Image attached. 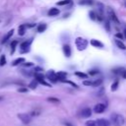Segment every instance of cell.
Segmentation results:
<instances>
[{
  "label": "cell",
  "instance_id": "cell-11",
  "mask_svg": "<svg viewBox=\"0 0 126 126\" xmlns=\"http://www.w3.org/2000/svg\"><path fill=\"white\" fill-rule=\"evenodd\" d=\"M13 33H14V30L12 29V30H10L4 36H3V38H2V40H1V43L2 44H4V43H6L11 37H12V35H13Z\"/></svg>",
  "mask_w": 126,
  "mask_h": 126
},
{
  "label": "cell",
  "instance_id": "cell-7",
  "mask_svg": "<svg viewBox=\"0 0 126 126\" xmlns=\"http://www.w3.org/2000/svg\"><path fill=\"white\" fill-rule=\"evenodd\" d=\"M91 115H92V110H91V108H89V107H86V108L82 109V110L79 112V116L82 117V118H88V117H90Z\"/></svg>",
  "mask_w": 126,
  "mask_h": 126
},
{
  "label": "cell",
  "instance_id": "cell-3",
  "mask_svg": "<svg viewBox=\"0 0 126 126\" xmlns=\"http://www.w3.org/2000/svg\"><path fill=\"white\" fill-rule=\"evenodd\" d=\"M107 14H108V18L114 23V24H116V25H119L120 24V22H119V20H118V17L116 16V14H115V12L113 11V9L112 8H108L107 9Z\"/></svg>",
  "mask_w": 126,
  "mask_h": 126
},
{
  "label": "cell",
  "instance_id": "cell-6",
  "mask_svg": "<svg viewBox=\"0 0 126 126\" xmlns=\"http://www.w3.org/2000/svg\"><path fill=\"white\" fill-rule=\"evenodd\" d=\"M32 42V39H29V40H26V41H23L20 45L21 47V52H28L29 49H30V46H31V43Z\"/></svg>",
  "mask_w": 126,
  "mask_h": 126
},
{
  "label": "cell",
  "instance_id": "cell-23",
  "mask_svg": "<svg viewBox=\"0 0 126 126\" xmlns=\"http://www.w3.org/2000/svg\"><path fill=\"white\" fill-rule=\"evenodd\" d=\"M101 83H102V80L101 79H97L95 81H92V86L93 87H98V86L101 85Z\"/></svg>",
  "mask_w": 126,
  "mask_h": 126
},
{
  "label": "cell",
  "instance_id": "cell-32",
  "mask_svg": "<svg viewBox=\"0 0 126 126\" xmlns=\"http://www.w3.org/2000/svg\"><path fill=\"white\" fill-rule=\"evenodd\" d=\"M39 113H40L39 110H32L30 115H31V116H37V115H39Z\"/></svg>",
  "mask_w": 126,
  "mask_h": 126
},
{
  "label": "cell",
  "instance_id": "cell-31",
  "mask_svg": "<svg viewBox=\"0 0 126 126\" xmlns=\"http://www.w3.org/2000/svg\"><path fill=\"white\" fill-rule=\"evenodd\" d=\"M89 15H90V18L92 20H96V14L94 11H90L89 12Z\"/></svg>",
  "mask_w": 126,
  "mask_h": 126
},
{
  "label": "cell",
  "instance_id": "cell-19",
  "mask_svg": "<svg viewBox=\"0 0 126 126\" xmlns=\"http://www.w3.org/2000/svg\"><path fill=\"white\" fill-rule=\"evenodd\" d=\"M115 44L117 45L118 48H120V49H122V50H125V49H126V45H125L121 40H119V39H115Z\"/></svg>",
  "mask_w": 126,
  "mask_h": 126
},
{
  "label": "cell",
  "instance_id": "cell-17",
  "mask_svg": "<svg viewBox=\"0 0 126 126\" xmlns=\"http://www.w3.org/2000/svg\"><path fill=\"white\" fill-rule=\"evenodd\" d=\"M24 62H25V58H24V57H19V58H17L16 60L13 61L12 66H18V65H20V64H22V63H24Z\"/></svg>",
  "mask_w": 126,
  "mask_h": 126
},
{
  "label": "cell",
  "instance_id": "cell-40",
  "mask_svg": "<svg viewBox=\"0 0 126 126\" xmlns=\"http://www.w3.org/2000/svg\"><path fill=\"white\" fill-rule=\"evenodd\" d=\"M123 35H124V37H126V29H124V32H123Z\"/></svg>",
  "mask_w": 126,
  "mask_h": 126
},
{
  "label": "cell",
  "instance_id": "cell-15",
  "mask_svg": "<svg viewBox=\"0 0 126 126\" xmlns=\"http://www.w3.org/2000/svg\"><path fill=\"white\" fill-rule=\"evenodd\" d=\"M59 13H60V11H59L58 8H50L47 14H48V16H50V17H54V16H57Z\"/></svg>",
  "mask_w": 126,
  "mask_h": 126
},
{
  "label": "cell",
  "instance_id": "cell-10",
  "mask_svg": "<svg viewBox=\"0 0 126 126\" xmlns=\"http://www.w3.org/2000/svg\"><path fill=\"white\" fill-rule=\"evenodd\" d=\"M105 108H106L105 104H103V103H97V104L94 105V111L95 113H102V112L105 110Z\"/></svg>",
  "mask_w": 126,
  "mask_h": 126
},
{
  "label": "cell",
  "instance_id": "cell-27",
  "mask_svg": "<svg viewBox=\"0 0 126 126\" xmlns=\"http://www.w3.org/2000/svg\"><path fill=\"white\" fill-rule=\"evenodd\" d=\"M85 125H86V126H97V123H96V121H94V120H89V121L86 122Z\"/></svg>",
  "mask_w": 126,
  "mask_h": 126
},
{
  "label": "cell",
  "instance_id": "cell-28",
  "mask_svg": "<svg viewBox=\"0 0 126 126\" xmlns=\"http://www.w3.org/2000/svg\"><path fill=\"white\" fill-rule=\"evenodd\" d=\"M75 75L78 76V77H80V78H82V79H86V78H88V75L85 74V73H82V72H75Z\"/></svg>",
  "mask_w": 126,
  "mask_h": 126
},
{
  "label": "cell",
  "instance_id": "cell-36",
  "mask_svg": "<svg viewBox=\"0 0 126 126\" xmlns=\"http://www.w3.org/2000/svg\"><path fill=\"white\" fill-rule=\"evenodd\" d=\"M23 65H24V66H26V67H30V66H32L33 64H32V62H27V63H24Z\"/></svg>",
  "mask_w": 126,
  "mask_h": 126
},
{
  "label": "cell",
  "instance_id": "cell-37",
  "mask_svg": "<svg viewBox=\"0 0 126 126\" xmlns=\"http://www.w3.org/2000/svg\"><path fill=\"white\" fill-rule=\"evenodd\" d=\"M105 28H106V30H107V31H109V30H110V28H109V22H108V20L105 22Z\"/></svg>",
  "mask_w": 126,
  "mask_h": 126
},
{
  "label": "cell",
  "instance_id": "cell-13",
  "mask_svg": "<svg viewBox=\"0 0 126 126\" xmlns=\"http://www.w3.org/2000/svg\"><path fill=\"white\" fill-rule=\"evenodd\" d=\"M63 52H64L66 57H70L71 56V52L72 51H71V47H70L69 44H64L63 45Z\"/></svg>",
  "mask_w": 126,
  "mask_h": 126
},
{
  "label": "cell",
  "instance_id": "cell-24",
  "mask_svg": "<svg viewBox=\"0 0 126 126\" xmlns=\"http://www.w3.org/2000/svg\"><path fill=\"white\" fill-rule=\"evenodd\" d=\"M70 3H72V0H62V1L57 2L56 4L58 6H64V5H67V4H70Z\"/></svg>",
  "mask_w": 126,
  "mask_h": 126
},
{
  "label": "cell",
  "instance_id": "cell-20",
  "mask_svg": "<svg viewBox=\"0 0 126 126\" xmlns=\"http://www.w3.org/2000/svg\"><path fill=\"white\" fill-rule=\"evenodd\" d=\"M46 28H47V26L45 24H39L37 26V32H43L46 30Z\"/></svg>",
  "mask_w": 126,
  "mask_h": 126
},
{
  "label": "cell",
  "instance_id": "cell-21",
  "mask_svg": "<svg viewBox=\"0 0 126 126\" xmlns=\"http://www.w3.org/2000/svg\"><path fill=\"white\" fill-rule=\"evenodd\" d=\"M79 4L80 5H92L94 4V1L93 0H80Z\"/></svg>",
  "mask_w": 126,
  "mask_h": 126
},
{
  "label": "cell",
  "instance_id": "cell-33",
  "mask_svg": "<svg viewBox=\"0 0 126 126\" xmlns=\"http://www.w3.org/2000/svg\"><path fill=\"white\" fill-rule=\"evenodd\" d=\"M18 92L19 93H27L28 92V89L27 88H19L18 89Z\"/></svg>",
  "mask_w": 126,
  "mask_h": 126
},
{
  "label": "cell",
  "instance_id": "cell-39",
  "mask_svg": "<svg viewBox=\"0 0 126 126\" xmlns=\"http://www.w3.org/2000/svg\"><path fill=\"white\" fill-rule=\"evenodd\" d=\"M64 125L65 126H73L71 123H69V122H64Z\"/></svg>",
  "mask_w": 126,
  "mask_h": 126
},
{
  "label": "cell",
  "instance_id": "cell-8",
  "mask_svg": "<svg viewBox=\"0 0 126 126\" xmlns=\"http://www.w3.org/2000/svg\"><path fill=\"white\" fill-rule=\"evenodd\" d=\"M114 74H117L119 75L120 77H122L123 79H126V69L123 68V67H118L116 69H113L112 70Z\"/></svg>",
  "mask_w": 126,
  "mask_h": 126
},
{
  "label": "cell",
  "instance_id": "cell-2",
  "mask_svg": "<svg viewBox=\"0 0 126 126\" xmlns=\"http://www.w3.org/2000/svg\"><path fill=\"white\" fill-rule=\"evenodd\" d=\"M75 44L77 46V49L79 51H83L88 47V40L84 37H77L75 39Z\"/></svg>",
  "mask_w": 126,
  "mask_h": 126
},
{
  "label": "cell",
  "instance_id": "cell-5",
  "mask_svg": "<svg viewBox=\"0 0 126 126\" xmlns=\"http://www.w3.org/2000/svg\"><path fill=\"white\" fill-rule=\"evenodd\" d=\"M18 118L24 123V124H29L32 121V116L28 113H19Z\"/></svg>",
  "mask_w": 126,
  "mask_h": 126
},
{
  "label": "cell",
  "instance_id": "cell-25",
  "mask_svg": "<svg viewBox=\"0 0 126 126\" xmlns=\"http://www.w3.org/2000/svg\"><path fill=\"white\" fill-rule=\"evenodd\" d=\"M118 86H119V82H118L117 80L114 81L113 84L111 85V91H112V92H115V91L118 89Z\"/></svg>",
  "mask_w": 126,
  "mask_h": 126
},
{
  "label": "cell",
  "instance_id": "cell-42",
  "mask_svg": "<svg viewBox=\"0 0 126 126\" xmlns=\"http://www.w3.org/2000/svg\"><path fill=\"white\" fill-rule=\"evenodd\" d=\"M1 100H3V97H2V96H0V101H1Z\"/></svg>",
  "mask_w": 126,
  "mask_h": 126
},
{
  "label": "cell",
  "instance_id": "cell-18",
  "mask_svg": "<svg viewBox=\"0 0 126 126\" xmlns=\"http://www.w3.org/2000/svg\"><path fill=\"white\" fill-rule=\"evenodd\" d=\"M26 29H27V26L26 25H21L18 29V33L19 35H24L26 33Z\"/></svg>",
  "mask_w": 126,
  "mask_h": 126
},
{
  "label": "cell",
  "instance_id": "cell-26",
  "mask_svg": "<svg viewBox=\"0 0 126 126\" xmlns=\"http://www.w3.org/2000/svg\"><path fill=\"white\" fill-rule=\"evenodd\" d=\"M37 84H38V83H37V82H36L35 80H32V82L30 83L29 87H30V88H31L32 90H34V89H35V88L37 87Z\"/></svg>",
  "mask_w": 126,
  "mask_h": 126
},
{
  "label": "cell",
  "instance_id": "cell-29",
  "mask_svg": "<svg viewBox=\"0 0 126 126\" xmlns=\"http://www.w3.org/2000/svg\"><path fill=\"white\" fill-rule=\"evenodd\" d=\"M6 64V56L4 54H2L0 56V66H4Z\"/></svg>",
  "mask_w": 126,
  "mask_h": 126
},
{
  "label": "cell",
  "instance_id": "cell-30",
  "mask_svg": "<svg viewBox=\"0 0 126 126\" xmlns=\"http://www.w3.org/2000/svg\"><path fill=\"white\" fill-rule=\"evenodd\" d=\"M47 101L53 102V103H58L60 100H59L58 98H56V97H48V98H47Z\"/></svg>",
  "mask_w": 126,
  "mask_h": 126
},
{
  "label": "cell",
  "instance_id": "cell-1",
  "mask_svg": "<svg viewBox=\"0 0 126 126\" xmlns=\"http://www.w3.org/2000/svg\"><path fill=\"white\" fill-rule=\"evenodd\" d=\"M110 124L113 126H122L124 124V117L121 114L112 113L110 116Z\"/></svg>",
  "mask_w": 126,
  "mask_h": 126
},
{
  "label": "cell",
  "instance_id": "cell-22",
  "mask_svg": "<svg viewBox=\"0 0 126 126\" xmlns=\"http://www.w3.org/2000/svg\"><path fill=\"white\" fill-rule=\"evenodd\" d=\"M17 44H18V41H17V40H13V41H12V43H11V54H13V53L15 52Z\"/></svg>",
  "mask_w": 126,
  "mask_h": 126
},
{
  "label": "cell",
  "instance_id": "cell-34",
  "mask_svg": "<svg viewBox=\"0 0 126 126\" xmlns=\"http://www.w3.org/2000/svg\"><path fill=\"white\" fill-rule=\"evenodd\" d=\"M97 73H98L97 70H91V71L89 72V74L92 75V76H94V75H95V74H97Z\"/></svg>",
  "mask_w": 126,
  "mask_h": 126
},
{
  "label": "cell",
  "instance_id": "cell-9",
  "mask_svg": "<svg viewBox=\"0 0 126 126\" xmlns=\"http://www.w3.org/2000/svg\"><path fill=\"white\" fill-rule=\"evenodd\" d=\"M46 77H47V79H48L50 82H52V83H56V82L58 81L57 76H56V73H55L53 70L48 71L47 74H46Z\"/></svg>",
  "mask_w": 126,
  "mask_h": 126
},
{
  "label": "cell",
  "instance_id": "cell-38",
  "mask_svg": "<svg viewBox=\"0 0 126 126\" xmlns=\"http://www.w3.org/2000/svg\"><path fill=\"white\" fill-rule=\"evenodd\" d=\"M115 37H116V38H120V39H122V38H123V35H122L121 33H116V34H115Z\"/></svg>",
  "mask_w": 126,
  "mask_h": 126
},
{
  "label": "cell",
  "instance_id": "cell-14",
  "mask_svg": "<svg viewBox=\"0 0 126 126\" xmlns=\"http://www.w3.org/2000/svg\"><path fill=\"white\" fill-rule=\"evenodd\" d=\"M91 44H92L93 46H94V47H97V48H102V47L104 46L103 43H102L101 41L97 40V39H92V40H91Z\"/></svg>",
  "mask_w": 126,
  "mask_h": 126
},
{
  "label": "cell",
  "instance_id": "cell-16",
  "mask_svg": "<svg viewBox=\"0 0 126 126\" xmlns=\"http://www.w3.org/2000/svg\"><path fill=\"white\" fill-rule=\"evenodd\" d=\"M56 76H57L58 81H62V82H64V81L66 80L67 73H66V72H58V73H56Z\"/></svg>",
  "mask_w": 126,
  "mask_h": 126
},
{
  "label": "cell",
  "instance_id": "cell-4",
  "mask_svg": "<svg viewBox=\"0 0 126 126\" xmlns=\"http://www.w3.org/2000/svg\"><path fill=\"white\" fill-rule=\"evenodd\" d=\"M34 80H35L37 83H39V84H41V85H43V86L50 87V85L44 81V76H43L41 73H34Z\"/></svg>",
  "mask_w": 126,
  "mask_h": 126
},
{
  "label": "cell",
  "instance_id": "cell-41",
  "mask_svg": "<svg viewBox=\"0 0 126 126\" xmlns=\"http://www.w3.org/2000/svg\"><path fill=\"white\" fill-rule=\"evenodd\" d=\"M124 5H125V7H126V0H124Z\"/></svg>",
  "mask_w": 126,
  "mask_h": 126
},
{
  "label": "cell",
  "instance_id": "cell-12",
  "mask_svg": "<svg viewBox=\"0 0 126 126\" xmlns=\"http://www.w3.org/2000/svg\"><path fill=\"white\" fill-rule=\"evenodd\" d=\"M95 121L97 123V126H110V121L105 118H99Z\"/></svg>",
  "mask_w": 126,
  "mask_h": 126
},
{
  "label": "cell",
  "instance_id": "cell-35",
  "mask_svg": "<svg viewBox=\"0 0 126 126\" xmlns=\"http://www.w3.org/2000/svg\"><path fill=\"white\" fill-rule=\"evenodd\" d=\"M83 85H85V86H92V81H84Z\"/></svg>",
  "mask_w": 126,
  "mask_h": 126
}]
</instances>
